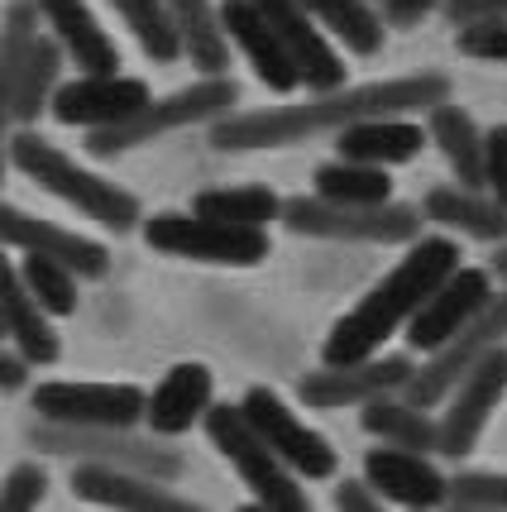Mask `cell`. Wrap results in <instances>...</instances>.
<instances>
[{"mask_svg":"<svg viewBox=\"0 0 507 512\" xmlns=\"http://www.w3.org/2000/svg\"><path fill=\"white\" fill-rule=\"evenodd\" d=\"M441 101H450V77L445 72H407V77H383L364 87H340L311 101H287L264 111H230L211 125V144L221 154H249V149H292L316 134H340L364 120L383 115H426Z\"/></svg>","mask_w":507,"mask_h":512,"instance_id":"cell-1","label":"cell"},{"mask_svg":"<svg viewBox=\"0 0 507 512\" xmlns=\"http://www.w3.org/2000/svg\"><path fill=\"white\" fill-rule=\"evenodd\" d=\"M455 268H464L460 240H450V235H421L417 245H407V254L354 302L350 312L335 321L326 345H321V359L331 369L374 359L402 326H412V316L426 307V297L441 288Z\"/></svg>","mask_w":507,"mask_h":512,"instance_id":"cell-2","label":"cell"},{"mask_svg":"<svg viewBox=\"0 0 507 512\" xmlns=\"http://www.w3.org/2000/svg\"><path fill=\"white\" fill-rule=\"evenodd\" d=\"M10 163H15L29 182H39L44 192L63 197L67 206H77L82 216H91L96 225H106L115 235H125V230L139 225V197H134V192H125V187H115L111 178L82 168L77 158H67L63 149H53L44 134H34V130L10 134Z\"/></svg>","mask_w":507,"mask_h":512,"instance_id":"cell-3","label":"cell"},{"mask_svg":"<svg viewBox=\"0 0 507 512\" xmlns=\"http://www.w3.org/2000/svg\"><path fill=\"white\" fill-rule=\"evenodd\" d=\"M235 101H240L235 77H201V82H192V87L168 91V96L149 101V106L134 115V120H125V125L91 134L87 149L96 158H115V154H125V149L154 144V139H163V134L192 130V125H216L221 115L235 111Z\"/></svg>","mask_w":507,"mask_h":512,"instance_id":"cell-4","label":"cell"},{"mask_svg":"<svg viewBox=\"0 0 507 512\" xmlns=\"http://www.w3.org/2000/svg\"><path fill=\"white\" fill-rule=\"evenodd\" d=\"M278 221L292 235H307V240H335V245H417L421 240V211L417 206H331L321 197H283V216Z\"/></svg>","mask_w":507,"mask_h":512,"instance_id":"cell-5","label":"cell"},{"mask_svg":"<svg viewBox=\"0 0 507 512\" xmlns=\"http://www.w3.org/2000/svg\"><path fill=\"white\" fill-rule=\"evenodd\" d=\"M206 436H211V446L230 460V469L244 479V489L254 493V503L264 512H311L302 479L254 436V426L244 422L240 407L216 402V407L206 412Z\"/></svg>","mask_w":507,"mask_h":512,"instance_id":"cell-6","label":"cell"},{"mask_svg":"<svg viewBox=\"0 0 507 512\" xmlns=\"http://www.w3.org/2000/svg\"><path fill=\"white\" fill-rule=\"evenodd\" d=\"M29 441L44 455H67L77 465L120 469V474H139V479H154V484H168L187 469V460L173 446H163L154 436H134V431H82V426L39 422L29 431Z\"/></svg>","mask_w":507,"mask_h":512,"instance_id":"cell-7","label":"cell"},{"mask_svg":"<svg viewBox=\"0 0 507 512\" xmlns=\"http://www.w3.org/2000/svg\"><path fill=\"white\" fill-rule=\"evenodd\" d=\"M144 245L173 259H197V264H225V268H254L268 259V230H244L225 225L197 211H158L144 221Z\"/></svg>","mask_w":507,"mask_h":512,"instance_id":"cell-8","label":"cell"},{"mask_svg":"<svg viewBox=\"0 0 507 512\" xmlns=\"http://www.w3.org/2000/svg\"><path fill=\"white\" fill-rule=\"evenodd\" d=\"M498 345H507V292H493V302H488L484 312L474 316L455 340H445L436 355H426V364H421L417 374H412V383L402 388V398L412 402V407H421V412L436 407V402L450 398L464 383V374L484 355H493Z\"/></svg>","mask_w":507,"mask_h":512,"instance_id":"cell-9","label":"cell"},{"mask_svg":"<svg viewBox=\"0 0 507 512\" xmlns=\"http://www.w3.org/2000/svg\"><path fill=\"white\" fill-rule=\"evenodd\" d=\"M149 393L134 383H39L34 412L39 422L82 426V431H134L144 422Z\"/></svg>","mask_w":507,"mask_h":512,"instance_id":"cell-10","label":"cell"},{"mask_svg":"<svg viewBox=\"0 0 507 512\" xmlns=\"http://www.w3.org/2000/svg\"><path fill=\"white\" fill-rule=\"evenodd\" d=\"M244 422L254 426V436L264 441L278 460H283L297 479H331L340 460H335V446L326 436H316L292 407H287L278 393H268V388H249L240 402Z\"/></svg>","mask_w":507,"mask_h":512,"instance_id":"cell-11","label":"cell"},{"mask_svg":"<svg viewBox=\"0 0 507 512\" xmlns=\"http://www.w3.org/2000/svg\"><path fill=\"white\" fill-rule=\"evenodd\" d=\"M264 24L273 29V39L283 44L287 63L297 67V77H302V87L311 96H326V91H340L345 87V58L335 53V44L316 29L307 10H302V0H249Z\"/></svg>","mask_w":507,"mask_h":512,"instance_id":"cell-12","label":"cell"},{"mask_svg":"<svg viewBox=\"0 0 507 512\" xmlns=\"http://www.w3.org/2000/svg\"><path fill=\"white\" fill-rule=\"evenodd\" d=\"M417 374V364L407 355H374L359 364H340V369H311L297 383V393L316 412H335V407H369L378 398H397Z\"/></svg>","mask_w":507,"mask_h":512,"instance_id":"cell-13","label":"cell"},{"mask_svg":"<svg viewBox=\"0 0 507 512\" xmlns=\"http://www.w3.org/2000/svg\"><path fill=\"white\" fill-rule=\"evenodd\" d=\"M503 398H507V345H498V350L479 359V364L464 374L460 388L445 398V417L436 422L441 426V450H436V455L464 460L469 450L479 446L488 417L498 412Z\"/></svg>","mask_w":507,"mask_h":512,"instance_id":"cell-14","label":"cell"},{"mask_svg":"<svg viewBox=\"0 0 507 512\" xmlns=\"http://www.w3.org/2000/svg\"><path fill=\"white\" fill-rule=\"evenodd\" d=\"M488 302H493V278H488V268H469V264L455 268L441 288L426 297V307L412 316L407 345H412L417 355H436L445 340H455L474 316L484 312Z\"/></svg>","mask_w":507,"mask_h":512,"instance_id":"cell-15","label":"cell"},{"mask_svg":"<svg viewBox=\"0 0 507 512\" xmlns=\"http://www.w3.org/2000/svg\"><path fill=\"white\" fill-rule=\"evenodd\" d=\"M154 96L149 87L139 82V77H77V82H63V87L53 91V120L58 125H82V130L101 134V130H115V125H125L134 115L144 111Z\"/></svg>","mask_w":507,"mask_h":512,"instance_id":"cell-16","label":"cell"},{"mask_svg":"<svg viewBox=\"0 0 507 512\" xmlns=\"http://www.w3.org/2000/svg\"><path fill=\"white\" fill-rule=\"evenodd\" d=\"M364 489L378 503H397L412 512H431L450 503V479L431 465V455H412V450L374 446L364 455Z\"/></svg>","mask_w":507,"mask_h":512,"instance_id":"cell-17","label":"cell"},{"mask_svg":"<svg viewBox=\"0 0 507 512\" xmlns=\"http://www.w3.org/2000/svg\"><path fill=\"white\" fill-rule=\"evenodd\" d=\"M0 245H15L34 259H48V264H63L72 278H106L111 273V254L96 240H82L63 225L39 221L20 206H0Z\"/></svg>","mask_w":507,"mask_h":512,"instance_id":"cell-18","label":"cell"},{"mask_svg":"<svg viewBox=\"0 0 507 512\" xmlns=\"http://www.w3.org/2000/svg\"><path fill=\"white\" fill-rule=\"evenodd\" d=\"M29 5L53 24V39H58V48L77 63L82 77H111V72H120V48H115V39L96 24L87 0H29Z\"/></svg>","mask_w":507,"mask_h":512,"instance_id":"cell-19","label":"cell"},{"mask_svg":"<svg viewBox=\"0 0 507 512\" xmlns=\"http://www.w3.org/2000/svg\"><path fill=\"white\" fill-rule=\"evenodd\" d=\"M221 29H225V39H230V48H240V58L254 67V77H259L268 91L287 96V91L302 87V77H297V67L287 63L283 44L273 39V29H268L264 15H259L249 0H225Z\"/></svg>","mask_w":507,"mask_h":512,"instance_id":"cell-20","label":"cell"},{"mask_svg":"<svg viewBox=\"0 0 507 512\" xmlns=\"http://www.w3.org/2000/svg\"><path fill=\"white\" fill-rule=\"evenodd\" d=\"M211 393H216V383H211L206 364H173L144 402V422L154 436H182L197 422H206V412L216 407Z\"/></svg>","mask_w":507,"mask_h":512,"instance_id":"cell-21","label":"cell"},{"mask_svg":"<svg viewBox=\"0 0 507 512\" xmlns=\"http://www.w3.org/2000/svg\"><path fill=\"white\" fill-rule=\"evenodd\" d=\"M426 149V125L407 120V115H383V120H364L335 134V158L340 163H359V168H402Z\"/></svg>","mask_w":507,"mask_h":512,"instance_id":"cell-22","label":"cell"},{"mask_svg":"<svg viewBox=\"0 0 507 512\" xmlns=\"http://www.w3.org/2000/svg\"><path fill=\"white\" fill-rule=\"evenodd\" d=\"M72 493L87 498L96 508L111 512H206L192 498H177L154 479H139V474H120V469H101V465H77L72 469Z\"/></svg>","mask_w":507,"mask_h":512,"instance_id":"cell-23","label":"cell"},{"mask_svg":"<svg viewBox=\"0 0 507 512\" xmlns=\"http://www.w3.org/2000/svg\"><path fill=\"white\" fill-rule=\"evenodd\" d=\"M421 221L441 225L450 235L464 240H484V245H507V211L488 192H469V187H431L421 201Z\"/></svg>","mask_w":507,"mask_h":512,"instance_id":"cell-24","label":"cell"},{"mask_svg":"<svg viewBox=\"0 0 507 512\" xmlns=\"http://www.w3.org/2000/svg\"><path fill=\"white\" fill-rule=\"evenodd\" d=\"M426 139L445 154L455 187L484 192V130L474 125V115L460 101H441L436 111H426Z\"/></svg>","mask_w":507,"mask_h":512,"instance_id":"cell-25","label":"cell"},{"mask_svg":"<svg viewBox=\"0 0 507 512\" xmlns=\"http://www.w3.org/2000/svg\"><path fill=\"white\" fill-rule=\"evenodd\" d=\"M182 58H192L201 77H230V39L221 29V5L211 0H168Z\"/></svg>","mask_w":507,"mask_h":512,"instance_id":"cell-26","label":"cell"},{"mask_svg":"<svg viewBox=\"0 0 507 512\" xmlns=\"http://www.w3.org/2000/svg\"><path fill=\"white\" fill-rule=\"evenodd\" d=\"M359 422H364V431L374 436L378 446L412 450V455H436L441 450V426L431 422V412L412 407L402 393L359 407Z\"/></svg>","mask_w":507,"mask_h":512,"instance_id":"cell-27","label":"cell"},{"mask_svg":"<svg viewBox=\"0 0 507 512\" xmlns=\"http://www.w3.org/2000/svg\"><path fill=\"white\" fill-rule=\"evenodd\" d=\"M302 10L316 20V29H321L326 39L345 44V53H354V58L383 53L388 29H383L378 5H369V0H302Z\"/></svg>","mask_w":507,"mask_h":512,"instance_id":"cell-28","label":"cell"},{"mask_svg":"<svg viewBox=\"0 0 507 512\" xmlns=\"http://www.w3.org/2000/svg\"><path fill=\"white\" fill-rule=\"evenodd\" d=\"M192 211L197 216H211V221L225 225H244V230H268V221L283 216V197L264 187V182H244V187H206L192 197Z\"/></svg>","mask_w":507,"mask_h":512,"instance_id":"cell-29","label":"cell"},{"mask_svg":"<svg viewBox=\"0 0 507 512\" xmlns=\"http://www.w3.org/2000/svg\"><path fill=\"white\" fill-rule=\"evenodd\" d=\"M63 48H58V39H34V48H29V58H24V72L20 82H15V106H10V120L15 125H34L39 115L53 106V91L63 87Z\"/></svg>","mask_w":507,"mask_h":512,"instance_id":"cell-30","label":"cell"},{"mask_svg":"<svg viewBox=\"0 0 507 512\" xmlns=\"http://www.w3.org/2000/svg\"><path fill=\"white\" fill-rule=\"evenodd\" d=\"M311 197L331 201V206H359V211H369V206H388L393 201V178L383 173V168H359V163H321L316 168V192Z\"/></svg>","mask_w":507,"mask_h":512,"instance_id":"cell-31","label":"cell"},{"mask_svg":"<svg viewBox=\"0 0 507 512\" xmlns=\"http://www.w3.org/2000/svg\"><path fill=\"white\" fill-rule=\"evenodd\" d=\"M39 39V10L29 0H15L0 20V120H10V106H15V82L24 72V58ZM15 125V120H10Z\"/></svg>","mask_w":507,"mask_h":512,"instance_id":"cell-32","label":"cell"},{"mask_svg":"<svg viewBox=\"0 0 507 512\" xmlns=\"http://www.w3.org/2000/svg\"><path fill=\"white\" fill-rule=\"evenodd\" d=\"M115 15L130 24V34L139 39V48L154 58V63H177L182 44H177L173 15H168V0H111Z\"/></svg>","mask_w":507,"mask_h":512,"instance_id":"cell-33","label":"cell"},{"mask_svg":"<svg viewBox=\"0 0 507 512\" xmlns=\"http://www.w3.org/2000/svg\"><path fill=\"white\" fill-rule=\"evenodd\" d=\"M20 283H24V292L34 297V307H39L44 316H72L77 312V278H72L63 264H48V259L24 254Z\"/></svg>","mask_w":507,"mask_h":512,"instance_id":"cell-34","label":"cell"},{"mask_svg":"<svg viewBox=\"0 0 507 512\" xmlns=\"http://www.w3.org/2000/svg\"><path fill=\"white\" fill-rule=\"evenodd\" d=\"M450 503L455 508L507 512V474H498V469H464V474L450 479Z\"/></svg>","mask_w":507,"mask_h":512,"instance_id":"cell-35","label":"cell"},{"mask_svg":"<svg viewBox=\"0 0 507 512\" xmlns=\"http://www.w3.org/2000/svg\"><path fill=\"white\" fill-rule=\"evenodd\" d=\"M48 493V474L39 465H15L0 484V512H39Z\"/></svg>","mask_w":507,"mask_h":512,"instance_id":"cell-36","label":"cell"},{"mask_svg":"<svg viewBox=\"0 0 507 512\" xmlns=\"http://www.w3.org/2000/svg\"><path fill=\"white\" fill-rule=\"evenodd\" d=\"M455 48H460L464 58H479V63H507V24L455 29Z\"/></svg>","mask_w":507,"mask_h":512,"instance_id":"cell-37","label":"cell"},{"mask_svg":"<svg viewBox=\"0 0 507 512\" xmlns=\"http://www.w3.org/2000/svg\"><path fill=\"white\" fill-rule=\"evenodd\" d=\"M484 192L507 211V125L484 134Z\"/></svg>","mask_w":507,"mask_h":512,"instance_id":"cell-38","label":"cell"},{"mask_svg":"<svg viewBox=\"0 0 507 512\" xmlns=\"http://www.w3.org/2000/svg\"><path fill=\"white\" fill-rule=\"evenodd\" d=\"M445 20L455 29H474V24H507V0H445Z\"/></svg>","mask_w":507,"mask_h":512,"instance_id":"cell-39","label":"cell"},{"mask_svg":"<svg viewBox=\"0 0 507 512\" xmlns=\"http://www.w3.org/2000/svg\"><path fill=\"white\" fill-rule=\"evenodd\" d=\"M445 0H383L378 15H383V29H417L431 10H441Z\"/></svg>","mask_w":507,"mask_h":512,"instance_id":"cell-40","label":"cell"},{"mask_svg":"<svg viewBox=\"0 0 507 512\" xmlns=\"http://www.w3.org/2000/svg\"><path fill=\"white\" fill-rule=\"evenodd\" d=\"M335 512H383V503L364 489V479H345L335 484Z\"/></svg>","mask_w":507,"mask_h":512,"instance_id":"cell-41","label":"cell"},{"mask_svg":"<svg viewBox=\"0 0 507 512\" xmlns=\"http://www.w3.org/2000/svg\"><path fill=\"white\" fill-rule=\"evenodd\" d=\"M24 379H29V364H24L20 355H5V350H0V393L24 388Z\"/></svg>","mask_w":507,"mask_h":512,"instance_id":"cell-42","label":"cell"},{"mask_svg":"<svg viewBox=\"0 0 507 512\" xmlns=\"http://www.w3.org/2000/svg\"><path fill=\"white\" fill-rule=\"evenodd\" d=\"M488 278H498V283L507 288V245L493 249V259H488Z\"/></svg>","mask_w":507,"mask_h":512,"instance_id":"cell-43","label":"cell"},{"mask_svg":"<svg viewBox=\"0 0 507 512\" xmlns=\"http://www.w3.org/2000/svg\"><path fill=\"white\" fill-rule=\"evenodd\" d=\"M5 168H10V120H0V182H5Z\"/></svg>","mask_w":507,"mask_h":512,"instance_id":"cell-44","label":"cell"},{"mask_svg":"<svg viewBox=\"0 0 507 512\" xmlns=\"http://www.w3.org/2000/svg\"><path fill=\"white\" fill-rule=\"evenodd\" d=\"M235 512H264V508H259V503H244V508H235Z\"/></svg>","mask_w":507,"mask_h":512,"instance_id":"cell-45","label":"cell"},{"mask_svg":"<svg viewBox=\"0 0 507 512\" xmlns=\"http://www.w3.org/2000/svg\"><path fill=\"white\" fill-rule=\"evenodd\" d=\"M445 512H484V508H455V503H450V508H445Z\"/></svg>","mask_w":507,"mask_h":512,"instance_id":"cell-46","label":"cell"},{"mask_svg":"<svg viewBox=\"0 0 507 512\" xmlns=\"http://www.w3.org/2000/svg\"><path fill=\"white\" fill-rule=\"evenodd\" d=\"M0 335H10V331H5V316H0Z\"/></svg>","mask_w":507,"mask_h":512,"instance_id":"cell-47","label":"cell"},{"mask_svg":"<svg viewBox=\"0 0 507 512\" xmlns=\"http://www.w3.org/2000/svg\"><path fill=\"white\" fill-rule=\"evenodd\" d=\"M369 5H383V0H369Z\"/></svg>","mask_w":507,"mask_h":512,"instance_id":"cell-48","label":"cell"}]
</instances>
